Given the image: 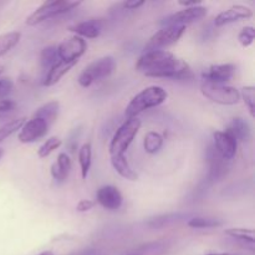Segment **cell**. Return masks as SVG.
I'll use <instances>...</instances> for the list:
<instances>
[{
	"mask_svg": "<svg viewBox=\"0 0 255 255\" xmlns=\"http://www.w3.org/2000/svg\"><path fill=\"white\" fill-rule=\"evenodd\" d=\"M224 234L231 237V238L236 239V241L241 242V243L246 244V246H251L252 248H254L255 233L253 229L234 227V228L224 229Z\"/></svg>",
	"mask_w": 255,
	"mask_h": 255,
	"instance_id": "cell-21",
	"label": "cell"
},
{
	"mask_svg": "<svg viewBox=\"0 0 255 255\" xmlns=\"http://www.w3.org/2000/svg\"><path fill=\"white\" fill-rule=\"evenodd\" d=\"M49 128L50 126L44 120L31 117L30 120L25 121V124L20 128L17 139H19V142L25 144L35 143V142L40 141V139H42L46 136Z\"/></svg>",
	"mask_w": 255,
	"mask_h": 255,
	"instance_id": "cell-10",
	"label": "cell"
},
{
	"mask_svg": "<svg viewBox=\"0 0 255 255\" xmlns=\"http://www.w3.org/2000/svg\"><path fill=\"white\" fill-rule=\"evenodd\" d=\"M87 50L86 40L72 35V36L65 39L61 44L56 46V52L59 60L69 64H77L79 59L84 56Z\"/></svg>",
	"mask_w": 255,
	"mask_h": 255,
	"instance_id": "cell-8",
	"label": "cell"
},
{
	"mask_svg": "<svg viewBox=\"0 0 255 255\" xmlns=\"http://www.w3.org/2000/svg\"><path fill=\"white\" fill-rule=\"evenodd\" d=\"M95 204H96V202L92 201V199H81V201L77 203L76 211L80 212V213H85V212L91 211L95 207Z\"/></svg>",
	"mask_w": 255,
	"mask_h": 255,
	"instance_id": "cell-33",
	"label": "cell"
},
{
	"mask_svg": "<svg viewBox=\"0 0 255 255\" xmlns=\"http://www.w3.org/2000/svg\"><path fill=\"white\" fill-rule=\"evenodd\" d=\"M163 137L158 133V132L149 131L148 133L144 136L143 139V148L146 151V153L148 154H156L163 147Z\"/></svg>",
	"mask_w": 255,
	"mask_h": 255,
	"instance_id": "cell-23",
	"label": "cell"
},
{
	"mask_svg": "<svg viewBox=\"0 0 255 255\" xmlns=\"http://www.w3.org/2000/svg\"><path fill=\"white\" fill-rule=\"evenodd\" d=\"M4 154H5V151L2 148H0V159H1L2 157H4Z\"/></svg>",
	"mask_w": 255,
	"mask_h": 255,
	"instance_id": "cell-39",
	"label": "cell"
},
{
	"mask_svg": "<svg viewBox=\"0 0 255 255\" xmlns=\"http://www.w3.org/2000/svg\"><path fill=\"white\" fill-rule=\"evenodd\" d=\"M136 70L147 77L169 80H192L194 72L186 60L167 50L146 51L138 57Z\"/></svg>",
	"mask_w": 255,
	"mask_h": 255,
	"instance_id": "cell-1",
	"label": "cell"
},
{
	"mask_svg": "<svg viewBox=\"0 0 255 255\" xmlns=\"http://www.w3.org/2000/svg\"><path fill=\"white\" fill-rule=\"evenodd\" d=\"M21 40V34L19 31L6 32L0 35V56H4L11 51Z\"/></svg>",
	"mask_w": 255,
	"mask_h": 255,
	"instance_id": "cell-25",
	"label": "cell"
},
{
	"mask_svg": "<svg viewBox=\"0 0 255 255\" xmlns=\"http://www.w3.org/2000/svg\"><path fill=\"white\" fill-rule=\"evenodd\" d=\"M255 37V29L253 26H246L239 31L238 34V42L243 47H249L254 42Z\"/></svg>",
	"mask_w": 255,
	"mask_h": 255,
	"instance_id": "cell-31",
	"label": "cell"
},
{
	"mask_svg": "<svg viewBox=\"0 0 255 255\" xmlns=\"http://www.w3.org/2000/svg\"><path fill=\"white\" fill-rule=\"evenodd\" d=\"M16 109L17 105L14 100H0V124H1V122H5L6 120L10 121V119H11L15 115V112H16Z\"/></svg>",
	"mask_w": 255,
	"mask_h": 255,
	"instance_id": "cell-29",
	"label": "cell"
},
{
	"mask_svg": "<svg viewBox=\"0 0 255 255\" xmlns=\"http://www.w3.org/2000/svg\"><path fill=\"white\" fill-rule=\"evenodd\" d=\"M127 255H142V254H139V253H131V254H127Z\"/></svg>",
	"mask_w": 255,
	"mask_h": 255,
	"instance_id": "cell-40",
	"label": "cell"
},
{
	"mask_svg": "<svg viewBox=\"0 0 255 255\" xmlns=\"http://www.w3.org/2000/svg\"><path fill=\"white\" fill-rule=\"evenodd\" d=\"M187 26H163L161 30L153 34L144 46L146 51H156L164 50L166 47L172 46L183 36Z\"/></svg>",
	"mask_w": 255,
	"mask_h": 255,
	"instance_id": "cell-7",
	"label": "cell"
},
{
	"mask_svg": "<svg viewBox=\"0 0 255 255\" xmlns=\"http://www.w3.org/2000/svg\"><path fill=\"white\" fill-rule=\"evenodd\" d=\"M142 121L138 117H129L122 122L121 126L116 129L109 144L110 157L125 156L127 149L134 141L141 129Z\"/></svg>",
	"mask_w": 255,
	"mask_h": 255,
	"instance_id": "cell-3",
	"label": "cell"
},
{
	"mask_svg": "<svg viewBox=\"0 0 255 255\" xmlns=\"http://www.w3.org/2000/svg\"><path fill=\"white\" fill-rule=\"evenodd\" d=\"M4 71H5V66H4V65H0V76L4 74Z\"/></svg>",
	"mask_w": 255,
	"mask_h": 255,
	"instance_id": "cell-38",
	"label": "cell"
},
{
	"mask_svg": "<svg viewBox=\"0 0 255 255\" xmlns=\"http://www.w3.org/2000/svg\"><path fill=\"white\" fill-rule=\"evenodd\" d=\"M76 64H69V62H64L61 60H57L49 70H47L46 76L44 77V81H42V85L46 87L54 86L56 85L72 67Z\"/></svg>",
	"mask_w": 255,
	"mask_h": 255,
	"instance_id": "cell-17",
	"label": "cell"
},
{
	"mask_svg": "<svg viewBox=\"0 0 255 255\" xmlns=\"http://www.w3.org/2000/svg\"><path fill=\"white\" fill-rule=\"evenodd\" d=\"M234 74H236V65L217 64L206 67L202 71V79L206 82L227 85V82L233 79Z\"/></svg>",
	"mask_w": 255,
	"mask_h": 255,
	"instance_id": "cell-12",
	"label": "cell"
},
{
	"mask_svg": "<svg viewBox=\"0 0 255 255\" xmlns=\"http://www.w3.org/2000/svg\"><path fill=\"white\" fill-rule=\"evenodd\" d=\"M26 119L25 117H16V119H12L10 121L5 122L0 126V143L2 141H5L6 138H9L10 136H12L14 133L20 131V128L22 127V125L25 124Z\"/></svg>",
	"mask_w": 255,
	"mask_h": 255,
	"instance_id": "cell-24",
	"label": "cell"
},
{
	"mask_svg": "<svg viewBox=\"0 0 255 255\" xmlns=\"http://www.w3.org/2000/svg\"><path fill=\"white\" fill-rule=\"evenodd\" d=\"M95 202H97L106 211L115 212L122 206L124 198H122L121 192L119 191L117 187L107 184V186H102L97 189L96 201Z\"/></svg>",
	"mask_w": 255,
	"mask_h": 255,
	"instance_id": "cell-14",
	"label": "cell"
},
{
	"mask_svg": "<svg viewBox=\"0 0 255 255\" xmlns=\"http://www.w3.org/2000/svg\"><path fill=\"white\" fill-rule=\"evenodd\" d=\"M213 148L223 161L233 159L238 149V142L228 131H217L213 133Z\"/></svg>",
	"mask_w": 255,
	"mask_h": 255,
	"instance_id": "cell-11",
	"label": "cell"
},
{
	"mask_svg": "<svg viewBox=\"0 0 255 255\" xmlns=\"http://www.w3.org/2000/svg\"><path fill=\"white\" fill-rule=\"evenodd\" d=\"M77 159H79L81 178L86 179L90 168H91V162H92L91 143H84L81 147H80L79 153H77Z\"/></svg>",
	"mask_w": 255,
	"mask_h": 255,
	"instance_id": "cell-22",
	"label": "cell"
},
{
	"mask_svg": "<svg viewBox=\"0 0 255 255\" xmlns=\"http://www.w3.org/2000/svg\"><path fill=\"white\" fill-rule=\"evenodd\" d=\"M201 92L203 94L204 97L211 100L212 102L224 105V106L237 105L241 101L239 90L233 86H229V85L203 81L201 84Z\"/></svg>",
	"mask_w": 255,
	"mask_h": 255,
	"instance_id": "cell-6",
	"label": "cell"
},
{
	"mask_svg": "<svg viewBox=\"0 0 255 255\" xmlns=\"http://www.w3.org/2000/svg\"><path fill=\"white\" fill-rule=\"evenodd\" d=\"M14 90V81L10 77H0V100L7 99Z\"/></svg>",
	"mask_w": 255,
	"mask_h": 255,
	"instance_id": "cell-32",
	"label": "cell"
},
{
	"mask_svg": "<svg viewBox=\"0 0 255 255\" xmlns=\"http://www.w3.org/2000/svg\"><path fill=\"white\" fill-rule=\"evenodd\" d=\"M116 60L112 56H102L87 65L77 77V82L81 87H90L96 82L102 81L111 76L116 70Z\"/></svg>",
	"mask_w": 255,
	"mask_h": 255,
	"instance_id": "cell-5",
	"label": "cell"
},
{
	"mask_svg": "<svg viewBox=\"0 0 255 255\" xmlns=\"http://www.w3.org/2000/svg\"><path fill=\"white\" fill-rule=\"evenodd\" d=\"M61 146H62L61 138H59V137L56 136L50 137V138H47L46 141L44 142V144L40 146V148L37 149V156H39V158L41 159L46 158V157H49L50 154L54 153V152L56 151V149H59Z\"/></svg>",
	"mask_w": 255,
	"mask_h": 255,
	"instance_id": "cell-27",
	"label": "cell"
},
{
	"mask_svg": "<svg viewBox=\"0 0 255 255\" xmlns=\"http://www.w3.org/2000/svg\"><path fill=\"white\" fill-rule=\"evenodd\" d=\"M222 221L211 217H194L187 222V226L193 229H204V228H218L222 226Z\"/></svg>",
	"mask_w": 255,
	"mask_h": 255,
	"instance_id": "cell-26",
	"label": "cell"
},
{
	"mask_svg": "<svg viewBox=\"0 0 255 255\" xmlns=\"http://www.w3.org/2000/svg\"><path fill=\"white\" fill-rule=\"evenodd\" d=\"M206 255H234V254H232V253H209Z\"/></svg>",
	"mask_w": 255,
	"mask_h": 255,
	"instance_id": "cell-37",
	"label": "cell"
},
{
	"mask_svg": "<svg viewBox=\"0 0 255 255\" xmlns=\"http://www.w3.org/2000/svg\"><path fill=\"white\" fill-rule=\"evenodd\" d=\"M178 5L183 6L184 9L186 7H192V6H197V5H201V1H178Z\"/></svg>",
	"mask_w": 255,
	"mask_h": 255,
	"instance_id": "cell-35",
	"label": "cell"
},
{
	"mask_svg": "<svg viewBox=\"0 0 255 255\" xmlns=\"http://www.w3.org/2000/svg\"><path fill=\"white\" fill-rule=\"evenodd\" d=\"M241 99L243 100L246 104L247 109H248L251 117H255V87L254 86H244L242 87L241 91Z\"/></svg>",
	"mask_w": 255,
	"mask_h": 255,
	"instance_id": "cell-28",
	"label": "cell"
},
{
	"mask_svg": "<svg viewBox=\"0 0 255 255\" xmlns=\"http://www.w3.org/2000/svg\"><path fill=\"white\" fill-rule=\"evenodd\" d=\"M252 17H253V10L251 7L246 6V5H233L217 15L214 19V25L217 27H221L237 21H242V20H249Z\"/></svg>",
	"mask_w": 255,
	"mask_h": 255,
	"instance_id": "cell-13",
	"label": "cell"
},
{
	"mask_svg": "<svg viewBox=\"0 0 255 255\" xmlns=\"http://www.w3.org/2000/svg\"><path fill=\"white\" fill-rule=\"evenodd\" d=\"M226 131H228L237 142H247L251 139V126L248 122L242 117H234L227 126Z\"/></svg>",
	"mask_w": 255,
	"mask_h": 255,
	"instance_id": "cell-18",
	"label": "cell"
},
{
	"mask_svg": "<svg viewBox=\"0 0 255 255\" xmlns=\"http://www.w3.org/2000/svg\"><path fill=\"white\" fill-rule=\"evenodd\" d=\"M167 99H168V92L163 87L158 86V85H152L132 97L131 101L125 109V116L127 119L138 117L139 114L147 111V110L161 106L167 101Z\"/></svg>",
	"mask_w": 255,
	"mask_h": 255,
	"instance_id": "cell-2",
	"label": "cell"
},
{
	"mask_svg": "<svg viewBox=\"0 0 255 255\" xmlns=\"http://www.w3.org/2000/svg\"><path fill=\"white\" fill-rule=\"evenodd\" d=\"M207 12H208L207 7L202 6V5L186 7V9L179 10V11L164 17L161 24L164 26H187V25L193 24V22H197L206 17Z\"/></svg>",
	"mask_w": 255,
	"mask_h": 255,
	"instance_id": "cell-9",
	"label": "cell"
},
{
	"mask_svg": "<svg viewBox=\"0 0 255 255\" xmlns=\"http://www.w3.org/2000/svg\"><path fill=\"white\" fill-rule=\"evenodd\" d=\"M60 111V102L56 100L46 102L42 106H40L36 111L34 112V116L36 119H41L46 122L49 126H51L55 121H56L57 116H59Z\"/></svg>",
	"mask_w": 255,
	"mask_h": 255,
	"instance_id": "cell-20",
	"label": "cell"
},
{
	"mask_svg": "<svg viewBox=\"0 0 255 255\" xmlns=\"http://www.w3.org/2000/svg\"><path fill=\"white\" fill-rule=\"evenodd\" d=\"M72 162L71 158L67 153L65 152H61L57 156L56 162H54L50 168V173H51V177L59 183H62V182L66 181V178L69 177L70 172H71Z\"/></svg>",
	"mask_w": 255,
	"mask_h": 255,
	"instance_id": "cell-16",
	"label": "cell"
},
{
	"mask_svg": "<svg viewBox=\"0 0 255 255\" xmlns=\"http://www.w3.org/2000/svg\"><path fill=\"white\" fill-rule=\"evenodd\" d=\"M81 4L82 2L80 0H50V1H45L32 14L27 16L25 22H26L27 26H36V25L52 19V17L67 14V12L77 9Z\"/></svg>",
	"mask_w": 255,
	"mask_h": 255,
	"instance_id": "cell-4",
	"label": "cell"
},
{
	"mask_svg": "<svg viewBox=\"0 0 255 255\" xmlns=\"http://www.w3.org/2000/svg\"><path fill=\"white\" fill-rule=\"evenodd\" d=\"M142 5H144L143 0H133V1L124 2V7L127 10H137L138 7H141Z\"/></svg>",
	"mask_w": 255,
	"mask_h": 255,
	"instance_id": "cell-34",
	"label": "cell"
},
{
	"mask_svg": "<svg viewBox=\"0 0 255 255\" xmlns=\"http://www.w3.org/2000/svg\"><path fill=\"white\" fill-rule=\"evenodd\" d=\"M41 65L44 69L49 70L55 62L59 60L57 57V52H56V46H47L42 50L41 52Z\"/></svg>",
	"mask_w": 255,
	"mask_h": 255,
	"instance_id": "cell-30",
	"label": "cell"
},
{
	"mask_svg": "<svg viewBox=\"0 0 255 255\" xmlns=\"http://www.w3.org/2000/svg\"><path fill=\"white\" fill-rule=\"evenodd\" d=\"M37 255H55V254L52 253L51 251H45V252H41V253L37 254Z\"/></svg>",
	"mask_w": 255,
	"mask_h": 255,
	"instance_id": "cell-36",
	"label": "cell"
},
{
	"mask_svg": "<svg viewBox=\"0 0 255 255\" xmlns=\"http://www.w3.org/2000/svg\"><path fill=\"white\" fill-rule=\"evenodd\" d=\"M102 25H104V21L101 19H89L72 25L69 27V30L81 39L91 40L100 36L102 31Z\"/></svg>",
	"mask_w": 255,
	"mask_h": 255,
	"instance_id": "cell-15",
	"label": "cell"
},
{
	"mask_svg": "<svg viewBox=\"0 0 255 255\" xmlns=\"http://www.w3.org/2000/svg\"><path fill=\"white\" fill-rule=\"evenodd\" d=\"M110 162H111L112 168L120 177L127 179V181H137L138 179V174L132 168V166L125 156L110 157Z\"/></svg>",
	"mask_w": 255,
	"mask_h": 255,
	"instance_id": "cell-19",
	"label": "cell"
}]
</instances>
